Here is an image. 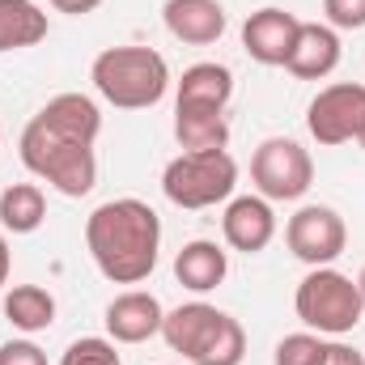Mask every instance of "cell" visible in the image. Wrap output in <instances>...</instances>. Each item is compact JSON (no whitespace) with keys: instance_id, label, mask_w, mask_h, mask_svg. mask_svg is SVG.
<instances>
[{"instance_id":"83f0119b","label":"cell","mask_w":365,"mask_h":365,"mask_svg":"<svg viewBox=\"0 0 365 365\" xmlns=\"http://www.w3.org/2000/svg\"><path fill=\"white\" fill-rule=\"evenodd\" d=\"M51 9H60V13H68V17H86V13H93L102 0H47Z\"/></svg>"},{"instance_id":"ffe728a7","label":"cell","mask_w":365,"mask_h":365,"mask_svg":"<svg viewBox=\"0 0 365 365\" xmlns=\"http://www.w3.org/2000/svg\"><path fill=\"white\" fill-rule=\"evenodd\" d=\"M43 221H47V195L38 182H13L0 191V230L34 234Z\"/></svg>"},{"instance_id":"7402d4cb","label":"cell","mask_w":365,"mask_h":365,"mask_svg":"<svg viewBox=\"0 0 365 365\" xmlns=\"http://www.w3.org/2000/svg\"><path fill=\"white\" fill-rule=\"evenodd\" d=\"M242 357H247V331H242L238 319L221 314V323L212 327L204 349L191 357V365H242Z\"/></svg>"},{"instance_id":"8fae6325","label":"cell","mask_w":365,"mask_h":365,"mask_svg":"<svg viewBox=\"0 0 365 365\" xmlns=\"http://www.w3.org/2000/svg\"><path fill=\"white\" fill-rule=\"evenodd\" d=\"M162 302L145 289H128L106 306V336L115 344H145L153 336H162Z\"/></svg>"},{"instance_id":"d4e9b609","label":"cell","mask_w":365,"mask_h":365,"mask_svg":"<svg viewBox=\"0 0 365 365\" xmlns=\"http://www.w3.org/2000/svg\"><path fill=\"white\" fill-rule=\"evenodd\" d=\"M323 17L331 30H365V0H323Z\"/></svg>"},{"instance_id":"44dd1931","label":"cell","mask_w":365,"mask_h":365,"mask_svg":"<svg viewBox=\"0 0 365 365\" xmlns=\"http://www.w3.org/2000/svg\"><path fill=\"white\" fill-rule=\"evenodd\" d=\"M47 38V13L34 0H0V51H21Z\"/></svg>"},{"instance_id":"30bf717a","label":"cell","mask_w":365,"mask_h":365,"mask_svg":"<svg viewBox=\"0 0 365 365\" xmlns=\"http://www.w3.org/2000/svg\"><path fill=\"white\" fill-rule=\"evenodd\" d=\"M221 234L234 251L242 255H259L268 251V242L276 238V212L264 195H234L225 204V217H221Z\"/></svg>"},{"instance_id":"3957f363","label":"cell","mask_w":365,"mask_h":365,"mask_svg":"<svg viewBox=\"0 0 365 365\" xmlns=\"http://www.w3.org/2000/svg\"><path fill=\"white\" fill-rule=\"evenodd\" d=\"M21 162L30 175H38L43 182H51L60 195L81 200L90 195L98 182V158L93 145H77V140H60L51 132H43L38 123H26L21 132Z\"/></svg>"},{"instance_id":"ac0fdd59","label":"cell","mask_w":365,"mask_h":365,"mask_svg":"<svg viewBox=\"0 0 365 365\" xmlns=\"http://www.w3.org/2000/svg\"><path fill=\"white\" fill-rule=\"evenodd\" d=\"M230 98H234V73H230L225 64L204 60V64H191V68L182 73L175 106H208V110H225Z\"/></svg>"},{"instance_id":"ba28073f","label":"cell","mask_w":365,"mask_h":365,"mask_svg":"<svg viewBox=\"0 0 365 365\" xmlns=\"http://www.w3.org/2000/svg\"><path fill=\"white\" fill-rule=\"evenodd\" d=\"M306 128L327 149L357 140L361 128H365V86H357V81H336V86L319 90L314 102L306 106Z\"/></svg>"},{"instance_id":"4316f807","label":"cell","mask_w":365,"mask_h":365,"mask_svg":"<svg viewBox=\"0 0 365 365\" xmlns=\"http://www.w3.org/2000/svg\"><path fill=\"white\" fill-rule=\"evenodd\" d=\"M327 365H365V357L340 340H327Z\"/></svg>"},{"instance_id":"484cf974","label":"cell","mask_w":365,"mask_h":365,"mask_svg":"<svg viewBox=\"0 0 365 365\" xmlns=\"http://www.w3.org/2000/svg\"><path fill=\"white\" fill-rule=\"evenodd\" d=\"M0 365H47V353L34 340H9L0 344Z\"/></svg>"},{"instance_id":"5bb4252c","label":"cell","mask_w":365,"mask_h":365,"mask_svg":"<svg viewBox=\"0 0 365 365\" xmlns=\"http://www.w3.org/2000/svg\"><path fill=\"white\" fill-rule=\"evenodd\" d=\"M166 30L187 47H208L225 34V4L221 0H166L162 4Z\"/></svg>"},{"instance_id":"f1b7e54d","label":"cell","mask_w":365,"mask_h":365,"mask_svg":"<svg viewBox=\"0 0 365 365\" xmlns=\"http://www.w3.org/2000/svg\"><path fill=\"white\" fill-rule=\"evenodd\" d=\"M9 272H13V255H9V242H4V230H0V289L9 284Z\"/></svg>"},{"instance_id":"4dcf8cb0","label":"cell","mask_w":365,"mask_h":365,"mask_svg":"<svg viewBox=\"0 0 365 365\" xmlns=\"http://www.w3.org/2000/svg\"><path fill=\"white\" fill-rule=\"evenodd\" d=\"M357 140H361V149H365V128H361V136H357Z\"/></svg>"},{"instance_id":"e0dca14e","label":"cell","mask_w":365,"mask_h":365,"mask_svg":"<svg viewBox=\"0 0 365 365\" xmlns=\"http://www.w3.org/2000/svg\"><path fill=\"white\" fill-rule=\"evenodd\" d=\"M175 140L182 153H208L230 145V115L208 106H175Z\"/></svg>"},{"instance_id":"277c9868","label":"cell","mask_w":365,"mask_h":365,"mask_svg":"<svg viewBox=\"0 0 365 365\" xmlns=\"http://www.w3.org/2000/svg\"><path fill=\"white\" fill-rule=\"evenodd\" d=\"M293 310L319 336H349L361 323L365 302L353 276L336 272V268H310L293 293Z\"/></svg>"},{"instance_id":"2e32d148","label":"cell","mask_w":365,"mask_h":365,"mask_svg":"<svg viewBox=\"0 0 365 365\" xmlns=\"http://www.w3.org/2000/svg\"><path fill=\"white\" fill-rule=\"evenodd\" d=\"M225 272H230V255L217 242H208V238L187 242L175 255V280L182 289H191V293H212L225 280Z\"/></svg>"},{"instance_id":"d6986e66","label":"cell","mask_w":365,"mask_h":365,"mask_svg":"<svg viewBox=\"0 0 365 365\" xmlns=\"http://www.w3.org/2000/svg\"><path fill=\"white\" fill-rule=\"evenodd\" d=\"M4 319H9L17 331H26V336L47 331V327L56 323V297H51L43 284H13V289L4 293Z\"/></svg>"},{"instance_id":"f546056e","label":"cell","mask_w":365,"mask_h":365,"mask_svg":"<svg viewBox=\"0 0 365 365\" xmlns=\"http://www.w3.org/2000/svg\"><path fill=\"white\" fill-rule=\"evenodd\" d=\"M357 289H361V302H365V268H361V276H357Z\"/></svg>"},{"instance_id":"7c38bea8","label":"cell","mask_w":365,"mask_h":365,"mask_svg":"<svg viewBox=\"0 0 365 365\" xmlns=\"http://www.w3.org/2000/svg\"><path fill=\"white\" fill-rule=\"evenodd\" d=\"M30 123H38L43 132L60 136V140H77V145H93L102 132V110L86 93H56Z\"/></svg>"},{"instance_id":"603a6c76","label":"cell","mask_w":365,"mask_h":365,"mask_svg":"<svg viewBox=\"0 0 365 365\" xmlns=\"http://www.w3.org/2000/svg\"><path fill=\"white\" fill-rule=\"evenodd\" d=\"M272 365H327V340L314 331H293L276 344Z\"/></svg>"},{"instance_id":"7a4b0ae2","label":"cell","mask_w":365,"mask_h":365,"mask_svg":"<svg viewBox=\"0 0 365 365\" xmlns=\"http://www.w3.org/2000/svg\"><path fill=\"white\" fill-rule=\"evenodd\" d=\"M90 81L110 106L145 110L158 106L170 90V64L153 47H106L90 64Z\"/></svg>"},{"instance_id":"52a82bcc","label":"cell","mask_w":365,"mask_h":365,"mask_svg":"<svg viewBox=\"0 0 365 365\" xmlns=\"http://www.w3.org/2000/svg\"><path fill=\"white\" fill-rule=\"evenodd\" d=\"M284 242H289L293 259H302L306 268H331L349 247V225H344V217L336 208L306 204V208H297L289 217Z\"/></svg>"},{"instance_id":"6da1fadb","label":"cell","mask_w":365,"mask_h":365,"mask_svg":"<svg viewBox=\"0 0 365 365\" xmlns=\"http://www.w3.org/2000/svg\"><path fill=\"white\" fill-rule=\"evenodd\" d=\"M86 247L98 272L110 284H140L158 268L162 251V217L145 200H106L86 221Z\"/></svg>"},{"instance_id":"4fadbf2b","label":"cell","mask_w":365,"mask_h":365,"mask_svg":"<svg viewBox=\"0 0 365 365\" xmlns=\"http://www.w3.org/2000/svg\"><path fill=\"white\" fill-rule=\"evenodd\" d=\"M336 64H340V34L327 21H302L284 68L297 81H323L336 73Z\"/></svg>"},{"instance_id":"9c48e42d","label":"cell","mask_w":365,"mask_h":365,"mask_svg":"<svg viewBox=\"0 0 365 365\" xmlns=\"http://www.w3.org/2000/svg\"><path fill=\"white\" fill-rule=\"evenodd\" d=\"M297 30H302V21H297L293 13H284V9L268 4V9H259V13L247 17V26H242V47H247V56H251L255 64L284 68Z\"/></svg>"},{"instance_id":"8992f818","label":"cell","mask_w":365,"mask_h":365,"mask_svg":"<svg viewBox=\"0 0 365 365\" xmlns=\"http://www.w3.org/2000/svg\"><path fill=\"white\" fill-rule=\"evenodd\" d=\"M251 182L255 191L272 204V200H302L314 182V162L310 153L289 140V136H268L255 153H251Z\"/></svg>"},{"instance_id":"cb8c5ba5","label":"cell","mask_w":365,"mask_h":365,"mask_svg":"<svg viewBox=\"0 0 365 365\" xmlns=\"http://www.w3.org/2000/svg\"><path fill=\"white\" fill-rule=\"evenodd\" d=\"M60 365H123V361H119L115 340H106V336H81V340H73L64 349Z\"/></svg>"},{"instance_id":"5b68a950","label":"cell","mask_w":365,"mask_h":365,"mask_svg":"<svg viewBox=\"0 0 365 365\" xmlns=\"http://www.w3.org/2000/svg\"><path fill=\"white\" fill-rule=\"evenodd\" d=\"M238 187V162L230 149H208V153H179L162 170V191L179 208H212L225 204Z\"/></svg>"},{"instance_id":"9a60e30c","label":"cell","mask_w":365,"mask_h":365,"mask_svg":"<svg viewBox=\"0 0 365 365\" xmlns=\"http://www.w3.org/2000/svg\"><path fill=\"white\" fill-rule=\"evenodd\" d=\"M221 314H225V310H217V306H208V302H187L179 310H166V319H162V340L170 344V353H182V361H191V357L204 349V340L212 336V327L221 323Z\"/></svg>"}]
</instances>
